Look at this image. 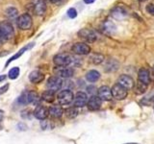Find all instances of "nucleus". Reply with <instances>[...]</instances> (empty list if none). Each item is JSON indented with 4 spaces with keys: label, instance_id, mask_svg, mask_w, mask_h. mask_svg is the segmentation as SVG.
I'll list each match as a JSON object with an SVG mask.
<instances>
[{
    "label": "nucleus",
    "instance_id": "nucleus-1",
    "mask_svg": "<svg viewBox=\"0 0 154 144\" xmlns=\"http://www.w3.org/2000/svg\"><path fill=\"white\" fill-rule=\"evenodd\" d=\"M14 35V30L11 22L3 21L0 23V41L11 40Z\"/></svg>",
    "mask_w": 154,
    "mask_h": 144
},
{
    "label": "nucleus",
    "instance_id": "nucleus-2",
    "mask_svg": "<svg viewBox=\"0 0 154 144\" xmlns=\"http://www.w3.org/2000/svg\"><path fill=\"white\" fill-rule=\"evenodd\" d=\"M57 99H58V102H59L60 105L67 106L73 102L74 96H73V93H72L71 90L64 89L59 92V94L57 96Z\"/></svg>",
    "mask_w": 154,
    "mask_h": 144
},
{
    "label": "nucleus",
    "instance_id": "nucleus-3",
    "mask_svg": "<svg viewBox=\"0 0 154 144\" xmlns=\"http://www.w3.org/2000/svg\"><path fill=\"white\" fill-rule=\"evenodd\" d=\"M17 25L21 30H29L33 25L31 16L29 14H23L19 16L17 19Z\"/></svg>",
    "mask_w": 154,
    "mask_h": 144
},
{
    "label": "nucleus",
    "instance_id": "nucleus-4",
    "mask_svg": "<svg viewBox=\"0 0 154 144\" xmlns=\"http://www.w3.org/2000/svg\"><path fill=\"white\" fill-rule=\"evenodd\" d=\"M32 11L36 16H42L46 11L45 0H31Z\"/></svg>",
    "mask_w": 154,
    "mask_h": 144
},
{
    "label": "nucleus",
    "instance_id": "nucleus-5",
    "mask_svg": "<svg viewBox=\"0 0 154 144\" xmlns=\"http://www.w3.org/2000/svg\"><path fill=\"white\" fill-rule=\"evenodd\" d=\"M63 86V81L60 77L58 76H52L50 77L47 81L46 86L48 90H51L53 92H56V91H59L62 88Z\"/></svg>",
    "mask_w": 154,
    "mask_h": 144
},
{
    "label": "nucleus",
    "instance_id": "nucleus-6",
    "mask_svg": "<svg viewBox=\"0 0 154 144\" xmlns=\"http://www.w3.org/2000/svg\"><path fill=\"white\" fill-rule=\"evenodd\" d=\"M111 91H112V95L115 99L117 100H123L126 98L127 96V89L124 88L123 86H122L119 84H116L113 86V88H111Z\"/></svg>",
    "mask_w": 154,
    "mask_h": 144
},
{
    "label": "nucleus",
    "instance_id": "nucleus-7",
    "mask_svg": "<svg viewBox=\"0 0 154 144\" xmlns=\"http://www.w3.org/2000/svg\"><path fill=\"white\" fill-rule=\"evenodd\" d=\"M71 57L67 54H58L53 58V62L57 66L66 67L71 64Z\"/></svg>",
    "mask_w": 154,
    "mask_h": 144
},
{
    "label": "nucleus",
    "instance_id": "nucleus-8",
    "mask_svg": "<svg viewBox=\"0 0 154 144\" xmlns=\"http://www.w3.org/2000/svg\"><path fill=\"white\" fill-rule=\"evenodd\" d=\"M78 36L80 38H82L83 40L87 42H94L96 40V34L90 29H82L78 32Z\"/></svg>",
    "mask_w": 154,
    "mask_h": 144
},
{
    "label": "nucleus",
    "instance_id": "nucleus-9",
    "mask_svg": "<svg viewBox=\"0 0 154 144\" xmlns=\"http://www.w3.org/2000/svg\"><path fill=\"white\" fill-rule=\"evenodd\" d=\"M88 95H87L83 91H78L73 99V104L74 107L76 108H83L88 103Z\"/></svg>",
    "mask_w": 154,
    "mask_h": 144
},
{
    "label": "nucleus",
    "instance_id": "nucleus-10",
    "mask_svg": "<svg viewBox=\"0 0 154 144\" xmlns=\"http://www.w3.org/2000/svg\"><path fill=\"white\" fill-rule=\"evenodd\" d=\"M72 51L77 55H88L91 52V47L84 42H77L72 46Z\"/></svg>",
    "mask_w": 154,
    "mask_h": 144
},
{
    "label": "nucleus",
    "instance_id": "nucleus-11",
    "mask_svg": "<svg viewBox=\"0 0 154 144\" xmlns=\"http://www.w3.org/2000/svg\"><path fill=\"white\" fill-rule=\"evenodd\" d=\"M48 115H49V110L42 105H38L34 110V116L38 120H45L47 118Z\"/></svg>",
    "mask_w": 154,
    "mask_h": 144
},
{
    "label": "nucleus",
    "instance_id": "nucleus-12",
    "mask_svg": "<svg viewBox=\"0 0 154 144\" xmlns=\"http://www.w3.org/2000/svg\"><path fill=\"white\" fill-rule=\"evenodd\" d=\"M118 84L123 86L124 88L128 89H132L134 88V80L128 75H122L118 80Z\"/></svg>",
    "mask_w": 154,
    "mask_h": 144
},
{
    "label": "nucleus",
    "instance_id": "nucleus-13",
    "mask_svg": "<svg viewBox=\"0 0 154 144\" xmlns=\"http://www.w3.org/2000/svg\"><path fill=\"white\" fill-rule=\"evenodd\" d=\"M97 94H98V97L102 101H110L113 98L111 88L107 86H102L101 88H99L97 90Z\"/></svg>",
    "mask_w": 154,
    "mask_h": 144
},
{
    "label": "nucleus",
    "instance_id": "nucleus-14",
    "mask_svg": "<svg viewBox=\"0 0 154 144\" xmlns=\"http://www.w3.org/2000/svg\"><path fill=\"white\" fill-rule=\"evenodd\" d=\"M101 104H102V100L98 96L93 95L89 98L87 106H88V109L90 110H97L101 108Z\"/></svg>",
    "mask_w": 154,
    "mask_h": 144
},
{
    "label": "nucleus",
    "instance_id": "nucleus-15",
    "mask_svg": "<svg viewBox=\"0 0 154 144\" xmlns=\"http://www.w3.org/2000/svg\"><path fill=\"white\" fill-rule=\"evenodd\" d=\"M138 80H139V83L148 86V84L150 83V75H149V71L146 68L140 69L139 73H138Z\"/></svg>",
    "mask_w": 154,
    "mask_h": 144
},
{
    "label": "nucleus",
    "instance_id": "nucleus-16",
    "mask_svg": "<svg viewBox=\"0 0 154 144\" xmlns=\"http://www.w3.org/2000/svg\"><path fill=\"white\" fill-rule=\"evenodd\" d=\"M34 45H35V43H29V44H27L26 46H24V47H22L20 50H19L17 53H16V54H14L11 59L10 60H8L7 61V62H6V64H5V66H8L10 64H11L12 62H14V60H17L19 57H20L21 55H23L24 53H25L27 50H29V49H31L32 47H34Z\"/></svg>",
    "mask_w": 154,
    "mask_h": 144
},
{
    "label": "nucleus",
    "instance_id": "nucleus-17",
    "mask_svg": "<svg viewBox=\"0 0 154 144\" xmlns=\"http://www.w3.org/2000/svg\"><path fill=\"white\" fill-rule=\"evenodd\" d=\"M43 79H45V75L38 70H34L31 72L30 75H29V80H30L34 84L41 83V82L43 81Z\"/></svg>",
    "mask_w": 154,
    "mask_h": 144
},
{
    "label": "nucleus",
    "instance_id": "nucleus-18",
    "mask_svg": "<svg viewBox=\"0 0 154 144\" xmlns=\"http://www.w3.org/2000/svg\"><path fill=\"white\" fill-rule=\"evenodd\" d=\"M74 74V70L70 68V67H64V68H61L57 71V75L60 78H64V79H69L70 77H72Z\"/></svg>",
    "mask_w": 154,
    "mask_h": 144
},
{
    "label": "nucleus",
    "instance_id": "nucleus-19",
    "mask_svg": "<svg viewBox=\"0 0 154 144\" xmlns=\"http://www.w3.org/2000/svg\"><path fill=\"white\" fill-rule=\"evenodd\" d=\"M48 110H49V115L53 118H60L64 114V110L61 106H52Z\"/></svg>",
    "mask_w": 154,
    "mask_h": 144
},
{
    "label": "nucleus",
    "instance_id": "nucleus-20",
    "mask_svg": "<svg viewBox=\"0 0 154 144\" xmlns=\"http://www.w3.org/2000/svg\"><path fill=\"white\" fill-rule=\"evenodd\" d=\"M27 94V100H28V104H33V105H40V101H41V98L38 94L35 91H28L26 92Z\"/></svg>",
    "mask_w": 154,
    "mask_h": 144
},
{
    "label": "nucleus",
    "instance_id": "nucleus-21",
    "mask_svg": "<svg viewBox=\"0 0 154 144\" xmlns=\"http://www.w3.org/2000/svg\"><path fill=\"white\" fill-rule=\"evenodd\" d=\"M116 29H117L116 25L110 20L105 21L102 25V31L104 34H107V35H112V34H114Z\"/></svg>",
    "mask_w": 154,
    "mask_h": 144
},
{
    "label": "nucleus",
    "instance_id": "nucleus-22",
    "mask_svg": "<svg viewBox=\"0 0 154 144\" xmlns=\"http://www.w3.org/2000/svg\"><path fill=\"white\" fill-rule=\"evenodd\" d=\"M126 16H127V12L125 11L122 7H117L112 11V16H114L115 18H117V19L123 18Z\"/></svg>",
    "mask_w": 154,
    "mask_h": 144
},
{
    "label": "nucleus",
    "instance_id": "nucleus-23",
    "mask_svg": "<svg viewBox=\"0 0 154 144\" xmlns=\"http://www.w3.org/2000/svg\"><path fill=\"white\" fill-rule=\"evenodd\" d=\"M5 14L8 17L9 20H14V19H17L18 16V11L14 7H9L6 11H5Z\"/></svg>",
    "mask_w": 154,
    "mask_h": 144
},
{
    "label": "nucleus",
    "instance_id": "nucleus-24",
    "mask_svg": "<svg viewBox=\"0 0 154 144\" xmlns=\"http://www.w3.org/2000/svg\"><path fill=\"white\" fill-rule=\"evenodd\" d=\"M99 78H100V74L96 70H91L86 74V79L89 82H91V83H94Z\"/></svg>",
    "mask_w": 154,
    "mask_h": 144
},
{
    "label": "nucleus",
    "instance_id": "nucleus-25",
    "mask_svg": "<svg viewBox=\"0 0 154 144\" xmlns=\"http://www.w3.org/2000/svg\"><path fill=\"white\" fill-rule=\"evenodd\" d=\"M42 99L47 103H51L55 100V92H53L51 90H45L42 94Z\"/></svg>",
    "mask_w": 154,
    "mask_h": 144
},
{
    "label": "nucleus",
    "instance_id": "nucleus-26",
    "mask_svg": "<svg viewBox=\"0 0 154 144\" xmlns=\"http://www.w3.org/2000/svg\"><path fill=\"white\" fill-rule=\"evenodd\" d=\"M65 114L66 115L67 118H74L78 115V110L76 107H70L67 108L65 110Z\"/></svg>",
    "mask_w": 154,
    "mask_h": 144
},
{
    "label": "nucleus",
    "instance_id": "nucleus-27",
    "mask_svg": "<svg viewBox=\"0 0 154 144\" xmlns=\"http://www.w3.org/2000/svg\"><path fill=\"white\" fill-rule=\"evenodd\" d=\"M18 75H19V68H18V67H13V68L10 70L9 73H8L9 78L12 79V80L17 79L18 77Z\"/></svg>",
    "mask_w": 154,
    "mask_h": 144
},
{
    "label": "nucleus",
    "instance_id": "nucleus-28",
    "mask_svg": "<svg viewBox=\"0 0 154 144\" xmlns=\"http://www.w3.org/2000/svg\"><path fill=\"white\" fill-rule=\"evenodd\" d=\"M103 60H104V57L102 55H99V54H95L91 57V62H93L94 64H101V62H103Z\"/></svg>",
    "mask_w": 154,
    "mask_h": 144
},
{
    "label": "nucleus",
    "instance_id": "nucleus-29",
    "mask_svg": "<svg viewBox=\"0 0 154 144\" xmlns=\"http://www.w3.org/2000/svg\"><path fill=\"white\" fill-rule=\"evenodd\" d=\"M146 88H147V86L143 85V84H141V83H138L137 88H136V90H135V92L138 93V94H140V93H143L144 91H146Z\"/></svg>",
    "mask_w": 154,
    "mask_h": 144
},
{
    "label": "nucleus",
    "instance_id": "nucleus-30",
    "mask_svg": "<svg viewBox=\"0 0 154 144\" xmlns=\"http://www.w3.org/2000/svg\"><path fill=\"white\" fill-rule=\"evenodd\" d=\"M17 102L20 104V105H26V104H28V100H27V94H26V92L25 93H23V94H21L20 96L18 97V99H17Z\"/></svg>",
    "mask_w": 154,
    "mask_h": 144
},
{
    "label": "nucleus",
    "instance_id": "nucleus-31",
    "mask_svg": "<svg viewBox=\"0 0 154 144\" xmlns=\"http://www.w3.org/2000/svg\"><path fill=\"white\" fill-rule=\"evenodd\" d=\"M67 16L70 17V18H75L77 16V12H76V10L74 8H70L67 10Z\"/></svg>",
    "mask_w": 154,
    "mask_h": 144
},
{
    "label": "nucleus",
    "instance_id": "nucleus-32",
    "mask_svg": "<svg viewBox=\"0 0 154 144\" xmlns=\"http://www.w3.org/2000/svg\"><path fill=\"white\" fill-rule=\"evenodd\" d=\"M65 86V89H67V86H69V90L71 88H73V84H72V82L70 81H66V82H63V86H62V88H64Z\"/></svg>",
    "mask_w": 154,
    "mask_h": 144
},
{
    "label": "nucleus",
    "instance_id": "nucleus-33",
    "mask_svg": "<svg viewBox=\"0 0 154 144\" xmlns=\"http://www.w3.org/2000/svg\"><path fill=\"white\" fill-rule=\"evenodd\" d=\"M146 12L148 14H152V16H154V5L153 4H148L146 6Z\"/></svg>",
    "mask_w": 154,
    "mask_h": 144
},
{
    "label": "nucleus",
    "instance_id": "nucleus-34",
    "mask_svg": "<svg viewBox=\"0 0 154 144\" xmlns=\"http://www.w3.org/2000/svg\"><path fill=\"white\" fill-rule=\"evenodd\" d=\"M8 88H9V84H6L5 86H1L0 88V93H5L8 90Z\"/></svg>",
    "mask_w": 154,
    "mask_h": 144
},
{
    "label": "nucleus",
    "instance_id": "nucleus-35",
    "mask_svg": "<svg viewBox=\"0 0 154 144\" xmlns=\"http://www.w3.org/2000/svg\"><path fill=\"white\" fill-rule=\"evenodd\" d=\"M3 116H4V112L0 110V127H1V122L3 121Z\"/></svg>",
    "mask_w": 154,
    "mask_h": 144
},
{
    "label": "nucleus",
    "instance_id": "nucleus-36",
    "mask_svg": "<svg viewBox=\"0 0 154 144\" xmlns=\"http://www.w3.org/2000/svg\"><path fill=\"white\" fill-rule=\"evenodd\" d=\"M93 89H95V88H94V86H89V88H88V92L89 93H94Z\"/></svg>",
    "mask_w": 154,
    "mask_h": 144
},
{
    "label": "nucleus",
    "instance_id": "nucleus-37",
    "mask_svg": "<svg viewBox=\"0 0 154 144\" xmlns=\"http://www.w3.org/2000/svg\"><path fill=\"white\" fill-rule=\"evenodd\" d=\"M95 1V0H84V2L86 4H91V3H94Z\"/></svg>",
    "mask_w": 154,
    "mask_h": 144
},
{
    "label": "nucleus",
    "instance_id": "nucleus-38",
    "mask_svg": "<svg viewBox=\"0 0 154 144\" xmlns=\"http://www.w3.org/2000/svg\"><path fill=\"white\" fill-rule=\"evenodd\" d=\"M47 1H49L51 3H58V2L60 1V0H47Z\"/></svg>",
    "mask_w": 154,
    "mask_h": 144
},
{
    "label": "nucleus",
    "instance_id": "nucleus-39",
    "mask_svg": "<svg viewBox=\"0 0 154 144\" xmlns=\"http://www.w3.org/2000/svg\"><path fill=\"white\" fill-rule=\"evenodd\" d=\"M5 78H6V77H5L4 75H3V76H1V77H0V81H3V80H5Z\"/></svg>",
    "mask_w": 154,
    "mask_h": 144
},
{
    "label": "nucleus",
    "instance_id": "nucleus-40",
    "mask_svg": "<svg viewBox=\"0 0 154 144\" xmlns=\"http://www.w3.org/2000/svg\"><path fill=\"white\" fill-rule=\"evenodd\" d=\"M124 144H139V143H134V142H131V143H124Z\"/></svg>",
    "mask_w": 154,
    "mask_h": 144
},
{
    "label": "nucleus",
    "instance_id": "nucleus-41",
    "mask_svg": "<svg viewBox=\"0 0 154 144\" xmlns=\"http://www.w3.org/2000/svg\"><path fill=\"white\" fill-rule=\"evenodd\" d=\"M139 1H142L143 2V1H146V0H139Z\"/></svg>",
    "mask_w": 154,
    "mask_h": 144
},
{
    "label": "nucleus",
    "instance_id": "nucleus-42",
    "mask_svg": "<svg viewBox=\"0 0 154 144\" xmlns=\"http://www.w3.org/2000/svg\"><path fill=\"white\" fill-rule=\"evenodd\" d=\"M152 69H153V73H154V65H153V68Z\"/></svg>",
    "mask_w": 154,
    "mask_h": 144
},
{
    "label": "nucleus",
    "instance_id": "nucleus-43",
    "mask_svg": "<svg viewBox=\"0 0 154 144\" xmlns=\"http://www.w3.org/2000/svg\"><path fill=\"white\" fill-rule=\"evenodd\" d=\"M153 108H154V106H153Z\"/></svg>",
    "mask_w": 154,
    "mask_h": 144
}]
</instances>
